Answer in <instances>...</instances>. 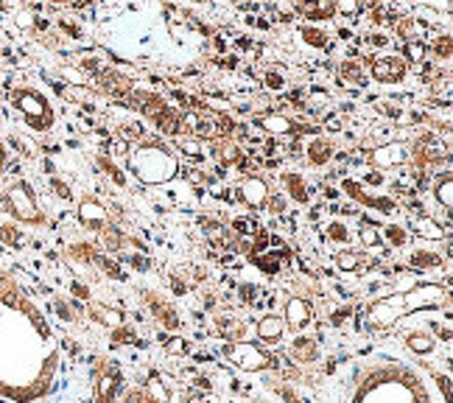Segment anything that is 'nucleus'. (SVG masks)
<instances>
[{
	"instance_id": "nucleus-29",
	"label": "nucleus",
	"mask_w": 453,
	"mask_h": 403,
	"mask_svg": "<svg viewBox=\"0 0 453 403\" xmlns=\"http://www.w3.org/2000/svg\"><path fill=\"white\" fill-rule=\"evenodd\" d=\"M380 238H383V244H389V247L403 250L409 244V230H406V227H400V224H387V227H383Z\"/></svg>"
},
{
	"instance_id": "nucleus-9",
	"label": "nucleus",
	"mask_w": 453,
	"mask_h": 403,
	"mask_svg": "<svg viewBox=\"0 0 453 403\" xmlns=\"http://www.w3.org/2000/svg\"><path fill=\"white\" fill-rule=\"evenodd\" d=\"M370 74L380 84H400L409 76V62L397 54H378L370 62Z\"/></svg>"
},
{
	"instance_id": "nucleus-13",
	"label": "nucleus",
	"mask_w": 453,
	"mask_h": 403,
	"mask_svg": "<svg viewBox=\"0 0 453 403\" xmlns=\"http://www.w3.org/2000/svg\"><path fill=\"white\" fill-rule=\"evenodd\" d=\"M238 197L241 202L252 207V210H266L269 205V182L264 177H243L238 185Z\"/></svg>"
},
{
	"instance_id": "nucleus-32",
	"label": "nucleus",
	"mask_w": 453,
	"mask_h": 403,
	"mask_svg": "<svg viewBox=\"0 0 453 403\" xmlns=\"http://www.w3.org/2000/svg\"><path fill=\"white\" fill-rule=\"evenodd\" d=\"M120 403H163L160 398H157L151 390H143V387H134L129 392H124V398H120Z\"/></svg>"
},
{
	"instance_id": "nucleus-1",
	"label": "nucleus",
	"mask_w": 453,
	"mask_h": 403,
	"mask_svg": "<svg viewBox=\"0 0 453 403\" xmlns=\"http://www.w3.org/2000/svg\"><path fill=\"white\" fill-rule=\"evenodd\" d=\"M62 345L42 308L0 269V400L40 403L57 390Z\"/></svg>"
},
{
	"instance_id": "nucleus-35",
	"label": "nucleus",
	"mask_w": 453,
	"mask_h": 403,
	"mask_svg": "<svg viewBox=\"0 0 453 403\" xmlns=\"http://www.w3.org/2000/svg\"><path fill=\"white\" fill-rule=\"evenodd\" d=\"M453 40H450V34L445 31V34H440V37L437 40H434L431 43V50H434V54H437L440 59H450V54H453Z\"/></svg>"
},
{
	"instance_id": "nucleus-4",
	"label": "nucleus",
	"mask_w": 453,
	"mask_h": 403,
	"mask_svg": "<svg viewBox=\"0 0 453 403\" xmlns=\"http://www.w3.org/2000/svg\"><path fill=\"white\" fill-rule=\"evenodd\" d=\"M129 171L143 185H165L177 180L180 157L177 151H171L163 137H141L129 149Z\"/></svg>"
},
{
	"instance_id": "nucleus-7",
	"label": "nucleus",
	"mask_w": 453,
	"mask_h": 403,
	"mask_svg": "<svg viewBox=\"0 0 453 403\" xmlns=\"http://www.w3.org/2000/svg\"><path fill=\"white\" fill-rule=\"evenodd\" d=\"M124 398V370L112 359H98L93 370V400L118 403Z\"/></svg>"
},
{
	"instance_id": "nucleus-17",
	"label": "nucleus",
	"mask_w": 453,
	"mask_h": 403,
	"mask_svg": "<svg viewBox=\"0 0 453 403\" xmlns=\"http://www.w3.org/2000/svg\"><path fill=\"white\" fill-rule=\"evenodd\" d=\"M305 154H308V163H311L313 168H322V166H327L330 160H334V154H336L334 140H330V137H322V135H313V137L308 140V146H305Z\"/></svg>"
},
{
	"instance_id": "nucleus-41",
	"label": "nucleus",
	"mask_w": 453,
	"mask_h": 403,
	"mask_svg": "<svg viewBox=\"0 0 453 403\" xmlns=\"http://www.w3.org/2000/svg\"><path fill=\"white\" fill-rule=\"evenodd\" d=\"M367 45H372V48H387L389 45V37H387V34H370V37H367Z\"/></svg>"
},
{
	"instance_id": "nucleus-28",
	"label": "nucleus",
	"mask_w": 453,
	"mask_h": 403,
	"mask_svg": "<svg viewBox=\"0 0 453 403\" xmlns=\"http://www.w3.org/2000/svg\"><path fill=\"white\" fill-rule=\"evenodd\" d=\"M409 260H411V267L426 269V272H428V269H440V267H442L440 252H431V250H411Z\"/></svg>"
},
{
	"instance_id": "nucleus-38",
	"label": "nucleus",
	"mask_w": 453,
	"mask_h": 403,
	"mask_svg": "<svg viewBox=\"0 0 453 403\" xmlns=\"http://www.w3.org/2000/svg\"><path fill=\"white\" fill-rule=\"evenodd\" d=\"M50 188H54V194H59L62 199H67V202H71V199H73V194H71V188H67V185H65V180L54 177V180H50Z\"/></svg>"
},
{
	"instance_id": "nucleus-19",
	"label": "nucleus",
	"mask_w": 453,
	"mask_h": 403,
	"mask_svg": "<svg viewBox=\"0 0 453 403\" xmlns=\"http://www.w3.org/2000/svg\"><path fill=\"white\" fill-rule=\"evenodd\" d=\"M280 182L286 188V194L297 202V205H308L311 194H308V185H305V177L300 171H283L280 174Z\"/></svg>"
},
{
	"instance_id": "nucleus-11",
	"label": "nucleus",
	"mask_w": 453,
	"mask_h": 403,
	"mask_svg": "<svg viewBox=\"0 0 453 403\" xmlns=\"http://www.w3.org/2000/svg\"><path fill=\"white\" fill-rule=\"evenodd\" d=\"M342 190L347 197H350L356 205H364V207H372V210H378V213H395L397 210V202L392 199V197H380V194H367L356 180H344L342 182Z\"/></svg>"
},
{
	"instance_id": "nucleus-24",
	"label": "nucleus",
	"mask_w": 453,
	"mask_h": 403,
	"mask_svg": "<svg viewBox=\"0 0 453 403\" xmlns=\"http://www.w3.org/2000/svg\"><path fill=\"white\" fill-rule=\"evenodd\" d=\"M297 34H300V40H303L308 48H317V50H322V48H327V45H330V34H327L322 26L303 23V26H297Z\"/></svg>"
},
{
	"instance_id": "nucleus-2",
	"label": "nucleus",
	"mask_w": 453,
	"mask_h": 403,
	"mask_svg": "<svg viewBox=\"0 0 453 403\" xmlns=\"http://www.w3.org/2000/svg\"><path fill=\"white\" fill-rule=\"evenodd\" d=\"M350 403H434L423 376L403 361L370 364L356 381Z\"/></svg>"
},
{
	"instance_id": "nucleus-25",
	"label": "nucleus",
	"mask_w": 453,
	"mask_h": 403,
	"mask_svg": "<svg viewBox=\"0 0 453 403\" xmlns=\"http://www.w3.org/2000/svg\"><path fill=\"white\" fill-rule=\"evenodd\" d=\"M0 241H4L6 247H12V250H20L23 244L28 241V236H26L23 227H17L14 221H4V224H0Z\"/></svg>"
},
{
	"instance_id": "nucleus-23",
	"label": "nucleus",
	"mask_w": 453,
	"mask_h": 403,
	"mask_svg": "<svg viewBox=\"0 0 453 403\" xmlns=\"http://www.w3.org/2000/svg\"><path fill=\"white\" fill-rule=\"evenodd\" d=\"M406 345H409L411 353H417V356H428V353H434V350H437V339H434L428 330H423V328L409 330Z\"/></svg>"
},
{
	"instance_id": "nucleus-45",
	"label": "nucleus",
	"mask_w": 453,
	"mask_h": 403,
	"mask_svg": "<svg viewBox=\"0 0 453 403\" xmlns=\"http://www.w3.org/2000/svg\"><path fill=\"white\" fill-rule=\"evenodd\" d=\"M364 182H367V185H383V177H380V174H367V177H364Z\"/></svg>"
},
{
	"instance_id": "nucleus-39",
	"label": "nucleus",
	"mask_w": 453,
	"mask_h": 403,
	"mask_svg": "<svg viewBox=\"0 0 453 403\" xmlns=\"http://www.w3.org/2000/svg\"><path fill=\"white\" fill-rule=\"evenodd\" d=\"M342 74H344L347 79H356V81H364V76H361V67H358V62H344V65H342Z\"/></svg>"
},
{
	"instance_id": "nucleus-37",
	"label": "nucleus",
	"mask_w": 453,
	"mask_h": 403,
	"mask_svg": "<svg viewBox=\"0 0 453 403\" xmlns=\"http://www.w3.org/2000/svg\"><path fill=\"white\" fill-rule=\"evenodd\" d=\"M264 81H266L269 90H283V87H286V79H283L280 74H277V70H266V74H264Z\"/></svg>"
},
{
	"instance_id": "nucleus-30",
	"label": "nucleus",
	"mask_w": 453,
	"mask_h": 403,
	"mask_svg": "<svg viewBox=\"0 0 453 403\" xmlns=\"http://www.w3.org/2000/svg\"><path fill=\"white\" fill-rule=\"evenodd\" d=\"M358 236H361V244H364L367 250H380V247H383V238H380V233H378V224H370L367 219H361Z\"/></svg>"
},
{
	"instance_id": "nucleus-5",
	"label": "nucleus",
	"mask_w": 453,
	"mask_h": 403,
	"mask_svg": "<svg viewBox=\"0 0 453 403\" xmlns=\"http://www.w3.org/2000/svg\"><path fill=\"white\" fill-rule=\"evenodd\" d=\"M12 107L17 110V115L23 118V124L34 132H50L57 124V110L54 104L48 101V96L40 90V87L31 84H17L9 93Z\"/></svg>"
},
{
	"instance_id": "nucleus-40",
	"label": "nucleus",
	"mask_w": 453,
	"mask_h": 403,
	"mask_svg": "<svg viewBox=\"0 0 453 403\" xmlns=\"http://www.w3.org/2000/svg\"><path fill=\"white\" fill-rule=\"evenodd\" d=\"M274 216H280V213H286V199L283 197H269V205H266Z\"/></svg>"
},
{
	"instance_id": "nucleus-47",
	"label": "nucleus",
	"mask_w": 453,
	"mask_h": 403,
	"mask_svg": "<svg viewBox=\"0 0 453 403\" xmlns=\"http://www.w3.org/2000/svg\"><path fill=\"white\" fill-rule=\"evenodd\" d=\"M182 403H216V400H211V398H202V395H190V398H185Z\"/></svg>"
},
{
	"instance_id": "nucleus-3",
	"label": "nucleus",
	"mask_w": 453,
	"mask_h": 403,
	"mask_svg": "<svg viewBox=\"0 0 453 403\" xmlns=\"http://www.w3.org/2000/svg\"><path fill=\"white\" fill-rule=\"evenodd\" d=\"M442 306H448V289L442 283L426 280V283H417L411 289L372 300L367 306V325L372 330H389L400 320L414 317V314H420V311H440Z\"/></svg>"
},
{
	"instance_id": "nucleus-48",
	"label": "nucleus",
	"mask_w": 453,
	"mask_h": 403,
	"mask_svg": "<svg viewBox=\"0 0 453 403\" xmlns=\"http://www.w3.org/2000/svg\"><path fill=\"white\" fill-rule=\"evenodd\" d=\"M252 403H274V400H269V398H255Z\"/></svg>"
},
{
	"instance_id": "nucleus-36",
	"label": "nucleus",
	"mask_w": 453,
	"mask_h": 403,
	"mask_svg": "<svg viewBox=\"0 0 453 403\" xmlns=\"http://www.w3.org/2000/svg\"><path fill=\"white\" fill-rule=\"evenodd\" d=\"M93 317H96V322H104V325H120L124 322V317H120L118 311H112V308H93Z\"/></svg>"
},
{
	"instance_id": "nucleus-16",
	"label": "nucleus",
	"mask_w": 453,
	"mask_h": 403,
	"mask_svg": "<svg viewBox=\"0 0 453 403\" xmlns=\"http://www.w3.org/2000/svg\"><path fill=\"white\" fill-rule=\"evenodd\" d=\"M143 300H146V306L151 308V314L157 320H160L165 328H173V330H180V325H182V320H180V311L173 308L165 297H160L157 291H143Z\"/></svg>"
},
{
	"instance_id": "nucleus-43",
	"label": "nucleus",
	"mask_w": 453,
	"mask_h": 403,
	"mask_svg": "<svg viewBox=\"0 0 453 403\" xmlns=\"http://www.w3.org/2000/svg\"><path fill=\"white\" fill-rule=\"evenodd\" d=\"M6 166H9V151H6V146H4V140H0V180H4Z\"/></svg>"
},
{
	"instance_id": "nucleus-46",
	"label": "nucleus",
	"mask_w": 453,
	"mask_h": 403,
	"mask_svg": "<svg viewBox=\"0 0 453 403\" xmlns=\"http://www.w3.org/2000/svg\"><path fill=\"white\" fill-rule=\"evenodd\" d=\"M235 230H241V233H252V224H250V221H243V219H235Z\"/></svg>"
},
{
	"instance_id": "nucleus-12",
	"label": "nucleus",
	"mask_w": 453,
	"mask_h": 403,
	"mask_svg": "<svg viewBox=\"0 0 453 403\" xmlns=\"http://www.w3.org/2000/svg\"><path fill=\"white\" fill-rule=\"evenodd\" d=\"M76 216L79 221L87 227V230H96V233H107L110 230V219H107V207H104L96 197H84L76 207Z\"/></svg>"
},
{
	"instance_id": "nucleus-33",
	"label": "nucleus",
	"mask_w": 453,
	"mask_h": 403,
	"mask_svg": "<svg viewBox=\"0 0 453 403\" xmlns=\"http://www.w3.org/2000/svg\"><path fill=\"white\" fill-rule=\"evenodd\" d=\"M98 168L104 171V174H107V177L115 182V185H120V188H124L127 185V177H124V171H120L112 160H110V157H98Z\"/></svg>"
},
{
	"instance_id": "nucleus-27",
	"label": "nucleus",
	"mask_w": 453,
	"mask_h": 403,
	"mask_svg": "<svg viewBox=\"0 0 453 403\" xmlns=\"http://www.w3.org/2000/svg\"><path fill=\"white\" fill-rule=\"evenodd\" d=\"M414 157L423 166L431 163V160H440V140H434L431 135L420 137V140H417V146H414Z\"/></svg>"
},
{
	"instance_id": "nucleus-8",
	"label": "nucleus",
	"mask_w": 453,
	"mask_h": 403,
	"mask_svg": "<svg viewBox=\"0 0 453 403\" xmlns=\"http://www.w3.org/2000/svg\"><path fill=\"white\" fill-rule=\"evenodd\" d=\"M226 359L243 373H260V370H269L272 367V356L266 350H260V345H255V342H233L226 347Z\"/></svg>"
},
{
	"instance_id": "nucleus-15",
	"label": "nucleus",
	"mask_w": 453,
	"mask_h": 403,
	"mask_svg": "<svg viewBox=\"0 0 453 403\" xmlns=\"http://www.w3.org/2000/svg\"><path fill=\"white\" fill-rule=\"evenodd\" d=\"M313 322V306L305 300V297H288L283 306V325L291 330H303Z\"/></svg>"
},
{
	"instance_id": "nucleus-20",
	"label": "nucleus",
	"mask_w": 453,
	"mask_h": 403,
	"mask_svg": "<svg viewBox=\"0 0 453 403\" xmlns=\"http://www.w3.org/2000/svg\"><path fill=\"white\" fill-rule=\"evenodd\" d=\"M283 317H277V314H266V317H260L257 322V339L260 342H266V345H274V342H280L283 339Z\"/></svg>"
},
{
	"instance_id": "nucleus-22",
	"label": "nucleus",
	"mask_w": 453,
	"mask_h": 403,
	"mask_svg": "<svg viewBox=\"0 0 453 403\" xmlns=\"http://www.w3.org/2000/svg\"><path fill=\"white\" fill-rule=\"evenodd\" d=\"M288 353L297 361H303V364H311V361L319 359V345H317V339H311V337H297L291 342Z\"/></svg>"
},
{
	"instance_id": "nucleus-6",
	"label": "nucleus",
	"mask_w": 453,
	"mask_h": 403,
	"mask_svg": "<svg viewBox=\"0 0 453 403\" xmlns=\"http://www.w3.org/2000/svg\"><path fill=\"white\" fill-rule=\"evenodd\" d=\"M0 202H4V210L14 219V224H26V227H45L48 224L45 210L40 207L37 194H34V188L26 180L12 182L4 190Z\"/></svg>"
},
{
	"instance_id": "nucleus-44",
	"label": "nucleus",
	"mask_w": 453,
	"mask_h": 403,
	"mask_svg": "<svg viewBox=\"0 0 453 403\" xmlns=\"http://www.w3.org/2000/svg\"><path fill=\"white\" fill-rule=\"evenodd\" d=\"M71 289H73V294H76V297H81V300H90V289H87L84 283H73Z\"/></svg>"
},
{
	"instance_id": "nucleus-14",
	"label": "nucleus",
	"mask_w": 453,
	"mask_h": 403,
	"mask_svg": "<svg viewBox=\"0 0 453 403\" xmlns=\"http://www.w3.org/2000/svg\"><path fill=\"white\" fill-rule=\"evenodd\" d=\"M409 160V149L406 143H400V140H389V143H383L378 149L370 151V166L375 168H397V166H403Z\"/></svg>"
},
{
	"instance_id": "nucleus-21",
	"label": "nucleus",
	"mask_w": 453,
	"mask_h": 403,
	"mask_svg": "<svg viewBox=\"0 0 453 403\" xmlns=\"http://www.w3.org/2000/svg\"><path fill=\"white\" fill-rule=\"evenodd\" d=\"M434 199L440 202V207L445 210V213H450V207H453V174H450V168H445L442 174L434 177Z\"/></svg>"
},
{
	"instance_id": "nucleus-31",
	"label": "nucleus",
	"mask_w": 453,
	"mask_h": 403,
	"mask_svg": "<svg viewBox=\"0 0 453 403\" xmlns=\"http://www.w3.org/2000/svg\"><path fill=\"white\" fill-rule=\"evenodd\" d=\"M325 233H327V238L334 241V244H342V247H344V244H350V227H347L344 221H339V219L330 221Z\"/></svg>"
},
{
	"instance_id": "nucleus-42",
	"label": "nucleus",
	"mask_w": 453,
	"mask_h": 403,
	"mask_svg": "<svg viewBox=\"0 0 453 403\" xmlns=\"http://www.w3.org/2000/svg\"><path fill=\"white\" fill-rule=\"evenodd\" d=\"M406 54H409L411 59H423V57H426V48H423L420 43H409V45H406Z\"/></svg>"
},
{
	"instance_id": "nucleus-18",
	"label": "nucleus",
	"mask_w": 453,
	"mask_h": 403,
	"mask_svg": "<svg viewBox=\"0 0 453 403\" xmlns=\"http://www.w3.org/2000/svg\"><path fill=\"white\" fill-rule=\"evenodd\" d=\"M291 9H294V14H300L305 23H313V26L334 20V17L339 14L336 4H294Z\"/></svg>"
},
{
	"instance_id": "nucleus-34",
	"label": "nucleus",
	"mask_w": 453,
	"mask_h": 403,
	"mask_svg": "<svg viewBox=\"0 0 453 403\" xmlns=\"http://www.w3.org/2000/svg\"><path fill=\"white\" fill-rule=\"evenodd\" d=\"M358 264H361V255H356L350 250H339L336 252V267H339V272H356Z\"/></svg>"
},
{
	"instance_id": "nucleus-26",
	"label": "nucleus",
	"mask_w": 453,
	"mask_h": 403,
	"mask_svg": "<svg viewBox=\"0 0 453 403\" xmlns=\"http://www.w3.org/2000/svg\"><path fill=\"white\" fill-rule=\"evenodd\" d=\"M414 233L420 236V238H428V241H440L445 238V230L440 227L437 219H431V216H417L414 221Z\"/></svg>"
},
{
	"instance_id": "nucleus-10",
	"label": "nucleus",
	"mask_w": 453,
	"mask_h": 403,
	"mask_svg": "<svg viewBox=\"0 0 453 403\" xmlns=\"http://www.w3.org/2000/svg\"><path fill=\"white\" fill-rule=\"evenodd\" d=\"M255 124L260 129H266L269 135H277V137H286V135H319V127H308V124H297L291 115H283V112H269V115H260Z\"/></svg>"
}]
</instances>
